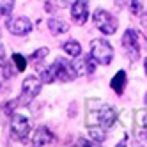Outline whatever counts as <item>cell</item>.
<instances>
[{"mask_svg": "<svg viewBox=\"0 0 147 147\" xmlns=\"http://www.w3.org/2000/svg\"><path fill=\"white\" fill-rule=\"evenodd\" d=\"M90 53L99 64L108 66L113 59V48L108 41H105V39H94V41H90Z\"/></svg>", "mask_w": 147, "mask_h": 147, "instance_id": "6da1fadb", "label": "cell"}, {"mask_svg": "<svg viewBox=\"0 0 147 147\" xmlns=\"http://www.w3.org/2000/svg\"><path fill=\"white\" fill-rule=\"evenodd\" d=\"M41 85H43V80L36 78V76H27L23 80V85H22V96H20V103L28 105L37 94L41 92Z\"/></svg>", "mask_w": 147, "mask_h": 147, "instance_id": "7a4b0ae2", "label": "cell"}, {"mask_svg": "<svg viewBox=\"0 0 147 147\" xmlns=\"http://www.w3.org/2000/svg\"><path fill=\"white\" fill-rule=\"evenodd\" d=\"M94 25H96L103 34L112 36L117 30V20H115L108 11H103V9H98L94 13Z\"/></svg>", "mask_w": 147, "mask_h": 147, "instance_id": "3957f363", "label": "cell"}, {"mask_svg": "<svg viewBox=\"0 0 147 147\" xmlns=\"http://www.w3.org/2000/svg\"><path fill=\"white\" fill-rule=\"evenodd\" d=\"M51 67H53V71H55L57 80H60V82H73L78 76L73 62H67V60L60 59V57L55 60V64H51Z\"/></svg>", "mask_w": 147, "mask_h": 147, "instance_id": "277c9868", "label": "cell"}, {"mask_svg": "<svg viewBox=\"0 0 147 147\" xmlns=\"http://www.w3.org/2000/svg\"><path fill=\"white\" fill-rule=\"evenodd\" d=\"M122 46H124V50H126V53H128V57L131 59V60H136L140 57V46H138V34L135 32V30H131V28H128L124 32V36H122Z\"/></svg>", "mask_w": 147, "mask_h": 147, "instance_id": "5b68a950", "label": "cell"}, {"mask_svg": "<svg viewBox=\"0 0 147 147\" xmlns=\"http://www.w3.org/2000/svg\"><path fill=\"white\" fill-rule=\"evenodd\" d=\"M7 30L14 36H27L30 30H32V23L28 22V18L25 16H14V18H9L7 23H5Z\"/></svg>", "mask_w": 147, "mask_h": 147, "instance_id": "8992f818", "label": "cell"}, {"mask_svg": "<svg viewBox=\"0 0 147 147\" xmlns=\"http://www.w3.org/2000/svg\"><path fill=\"white\" fill-rule=\"evenodd\" d=\"M28 131H30L28 119L23 117V115H20V113H14L11 117V133L18 140H25L28 136Z\"/></svg>", "mask_w": 147, "mask_h": 147, "instance_id": "52a82bcc", "label": "cell"}, {"mask_svg": "<svg viewBox=\"0 0 147 147\" xmlns=\"http://www.w3.org/2000/svg\"><path fill=\"white\" fill-rule=\"evenodd\" d=\"M96 62H98V60L92 57V53H90L89 57L78 55V59L73 62V66H75V69H76V75L87 76V75H92V73L96 71Z\"/></svg>", "mask_w": 147, "mask_h": 147, "instance_id": "ba28073f", "label": "cell"}, {"mask_svg": "<svg viewBox=\"0 0 147 147\" xmlns=\"http://www.w3.org/2000/svg\"><path fill=\"white\" fill-rule=\"evenodd\" d=\"M71 16L73 20L78 23V25H83L87 22V16H89V9H87V4L82 2V0H78V2H75L71 5Z\"/></svg>", "mask_w": 147, "mask_h": 147, "instance_id": "9c48e42d", "label": "cell"}, {"mask_svg": "<svg viewBox=\"0 0 147 147\" xmlns=\"http://www.w3.org/2000/svg\"><path fill=\"white\" fill-rule=\"evenodd\" d=\"M117 121V113H115V108L113 107H101L99 108V124L103 128H112Z\"/></svg>", "mask_w": 147, "mask_h": 147, "instance_id": "30bf717a", "label": "cell"}, {"mask_svg": "<svg viewBox=\"0 0 147 147\" xmlns=\"http://www.w3.org/2000/svg\"><path fill=\"white\" fill-rule=\"evenodd\" d=\"M51 140H53V135H51V131L48 128H45V126L37 128L32 135V144L34 145H48Z\"/></svg>", "mask_w": 147, "mask_h": 147, "instance_id": "8fae6325", "label": "cell"}, {"mask_svg": "<svg viewBox=\"0 0 147 147\" xmlns=\"http://www.w3.org/2000/svg\"><path fill=\"white\" fill-rule=\"evenodd\" d=\"M126 82H128V78H126V71H119L117 75H115L110 82V87L113 89L115 94H122L124 89H126Z\"/></svg>", "mask_w": 147, "mask_h": 147, "instance_id": "7c38bea8", "label": "cell"}, {"mask_svg": "<svg viewBox=\"0 0 147 147\" xmlns=\"http://www.w3.org/2000/svg\"><path fill=\"white\" fill-rule=\"evenodd\" d=\"M48 28L51 30V34H66L67 30H69V25L66 22H62V20H57V18H51L50 22H48Z\"/></svg>", "mask_w": 147, "mask_h": 147, "instance_id": "4fadbf2b", "label": "cell"}, {"mask_svg": "<svg viewBox=\"0 0 147 147\" xmlns=\"http://www.w3.org/2000/svg\"><path fill=\"white\" fill-rule=\"evenodd\" d=\"M89 136L92 138V142H105L107 138V128L103 126H89Z\"/></svg>", "mask_w": 147, "mask_h": 147, "instance_id": "5bb4252c", "label": "cell"}, {"mask_svg": "<svg viewBox=\"0 0 147 147\" xmlns=\"http://www.w3.org/2000/svg\"><path fill=\"white\" fill-rule=\"evenodd\" d=\"M135 126L138 128L142 133L147 135V110H138L135 113Z\"/></svg>", "mask_w": 147, "mask_h": 147, "instance_id": "9a60e30c", "label": "cell"}, {"mask_svg": "<svg viewBox=\"0 0 147 147\" xmlns=\"http://www.w3.org/2000/svg\"><path fill=\"white\" fill-rule=\"evenodd\" d=\"M64 50H66V53L71 55V57L82 55V46H80V43H76V41H67V43L64 45Z\"/></svg>", "mask_w": 147, "mask_h": 147, "instance_id": "2e32d148", "label": "cell"}, {"mask_svg": "<svg viewBox=\"0 0 147 147\" xmlns=\"http://www.w3.org/2000/svg\"><path fill=\"white\" fill-rule=\"evenodd\" d=\"M41 80H43V83H53V82L57 80L53 67L50 66L48 69H43V71H41Z\"/></svg>", "mask_w": 147, "mask_h": 147, "instance_id": "e0dca14e", "label": "cell"}, {"mask_svg": "<svg viewBox=\"0 0 147 147\" xmlns=\"http://www.w3.org/2000/svg\"><path fill=\"white\" fill-rule=\"evenodd\" d=\"M14 7V0H0V16H7Z\"/></svg>", "mask_w": 147, "mask_h": 147, "instance_id": "ac0fdd59", "label": "cell"}, {"mask_svg": "<svg viewBox=\"0 0 147 147\" xmlns=\"http://www.w3.org/2000/svg\"><path fill=\"white\" fill-rule=\"evenodd\" d=\"M13 62H14V66L18 71H25L27 69V59L23 55H20V53H14L13 55Z\"/></svg>", "mask_w": 147, "mask_h": 147, "instance_id": "d6986e66", "label": "cell"}, {"mask_svg": "<svg viewBox=\"0 0 147 147\" xmlns=\"http://www.w3.org/2000/svg\"><path fill=\"white\" fill-rule=\"evenodd\" d=\"M46 55H48V48H39L37 51H34V53L30 55V59L36 60V62H41V60H43Z\"/></svg>", "mask_w": 147, "mask_h": 147, "instance_id": "ffe728a7", "label": "cell"}, {"mask_svg": "<svg viewBox=\"0 0 147 147\" xmlns=\"http://www.w3.org/2000/svg\"><path fill=\"white\" fill-rule=\"evenodd\" d=\"M0 66H2V69H4V76H5V78H11V76L14 75L13 64H7V62H4V60H2V64H0Z\"/></svg>", "mask_w": 147, "mask_h": 147, "instance_id": "44dd1931", "label": "cell"}, {"mask_svg": "<svg viewBox=\"0 0 147 147\" xmlns=\"http://www.w3.org/2000/svg\"><path fill=\"white\" fill-rule=\"evenodd\" d=\"M129 9H131V13L133 14H140V2L138 0H129Z\"/></svg>", "mask_w": 147, "mask_h": 147, "instance_id": "7402d4cb", "label": "cell"}, {"mask_svg": "<svg viewBox=\"0 0 147 147\" xmlns=\"http://www.w3.org/2000/svg\"><path fill=\"white\" fill-rule=\"evenodd\" d=\"M20 101L18 99H14V101H9V103H5V108H4V112L5 113H11L13 110H14V105H18Z\"/></svg>", "mask_w": 147, "mask_h": 147, "instance_id": "603a6c76", "label": "cell"}, {"mask_svg": "<svg viewBox=\"0 0 147 147\" xmlns=\"http://www.w3.org/2000/svg\"><path fill=\"white\" fill-rule=\"evenodd\" d=\"M45 9H46V13H53V11H55V4L48 0V2L45 4Z\"/></svg>", "mask_w": 147, "mask_h": 147, "instance_id": "cb8c5ba5", "label": "cell"}, {"mask_svg": "<svg viewBox=\"0 0 147 147\" xmlns=\"http://www.w3.org/2000/svg\"><path fill=\"white\" fill-rule=\"evenodd\" d=\"M140 23H142V27H144V28L147 30V13L140 16Z\"/></svg>", "mask_w": 147, "mask_h": 147, "instance_id": "d4e9b609", "label": "cell"}, {"mask_svg": "<svg viewBox=\"0 0 147 147\" xmlns=\"http://www.w3.org/2000/svg\"><path fill=\"white\" fill-rule=\"evenodd\" d=\"M57 2H60L62 5H73L75 2H78V0H57Z\"/></svg>", "mask_w": 147, "mask_h": 147, "instance_id": "484cf974", "label": "cell"}, {"mask_svg": "<svg viewBox=\"0 0 147 147\" xmlns=\"http://www.w3.org/2000/svg\"><path fill=\"white\" fill-rule=\"evenodd\" d=\"M4 57H5V50H4V46H0V62L4 60Z\"/></svg>", "mask_w": 147, "mask_h": 147, "instance_id": "4316f807", "label": "cell"}, {"mask_svg": "<svg viewBox=\"0 0 147 147\" xmlns=\"http://www.w3.org/2000/svg\"><path fill=\"white\" fill-rule=\"evenodd\" d=\"M78 144H80V145H90V142H87V140H83V138H80V140H78Z\"/></svg>", "mask_w": 147, "mask_h": 147, "instance_id": "83f0119b", "label": "cell"}, {"mask_svg": "<svg viewBox=\"0 0 147 147\" xmlns=\"http://www.w3.org/2000/svg\"><path fill=\"white\" fill-rule=\"evenodd\" d=\"M144 67H145V73H147V59H145V64H144Z\"/></svg>", "mask_w": 147, "mask_h": 147, "instance_id": "f1b7e54d", "label": "cell"}, {"mask_svg": "<svg viewBox=\"0 0 147 147\" xmlns=\"http://www.w3.org/2000/svg\"><path fill=\"white\" fill-rule=\"evenodd\" d=\"M145 105H147V94H145Z\"/></svg>", "mask_w": 147, "mask_h": 147, "instance_id": "f546056e", "label": "cell"}]
</instances>
